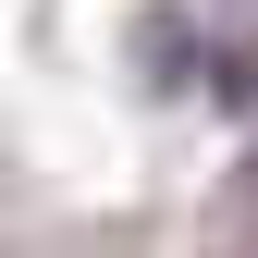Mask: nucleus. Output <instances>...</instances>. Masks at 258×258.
<instances>
[{
	"label": "nucleus",
	"mask_w": 258,
	"mask_h": 258,
	"mask_svg": "<svg viewBox=\"0 0 258 258\" xmlns=\"http://www.w3.org/2000/svg\"><path fill=\"white\" fill-rule=\"evenodd\" d=\"M221 99H258V25H246L234 49H221Z\"/></svg>",
	"instance_id": "nucleus-1"
},
{
	"label": "nucleus",
	"mask_w": 258,
	"mask_h": 258,
	"mask_svg": "<svg viewBox=\"0 0 258 258\" xmlns=\"http://www.w3.org/2000/svg\"><path fill=\"white\" fill-rule=\"evenodd\" d=\"M246 184H258V172H246Z\"/></svg>",
	"instance_id": "nucleus-2"
}]
</instances>
